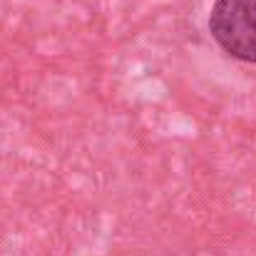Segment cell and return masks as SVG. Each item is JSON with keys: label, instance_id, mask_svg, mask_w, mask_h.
<instances>
[{"label": "cell", "instance_id": "obj_1", "mask_svg": "<svg viewBox=\"0 0 256 256\" xmlns=\"http://www.w3.org/2000/svg\"><path fill=\"white\" fill-rule=\"evenodd\" d=\"M209 32L226 55L256 65V0H214Z\"/></svg>", "mask_w": 256, "mask_h": 256}]
</instances>
